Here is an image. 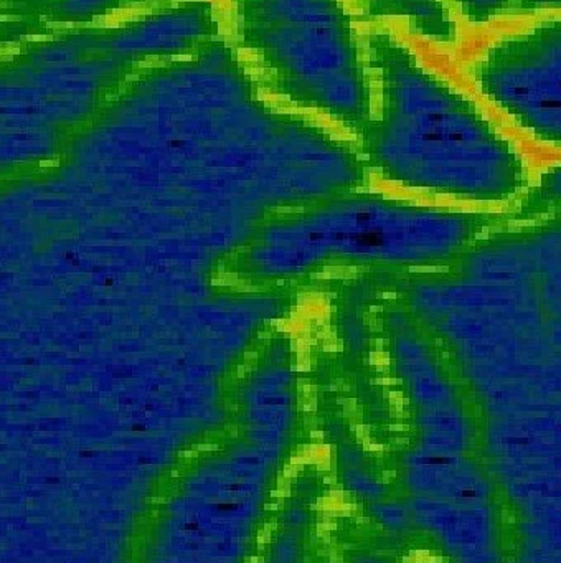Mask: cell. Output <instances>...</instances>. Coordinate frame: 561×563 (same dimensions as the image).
<instances>
[{
  "mask_svg": "<svg viewBox=\"0 0 561 563\" xmlns=\"http://www.w3.org/2000/svg\"><path fill=\"white\" fill-rule=\"evenodd\" d=\"M264 456L257 451H237L227 461L210 464L188 481L185 496L201 500L257 499L264 477Z\"/></svg>",
  "mask_w": 561,
  "mask_h": 563,
  "instance_id": "8992f818",
  "label": "cell"
},
{
  "mask_svg": "<svg viewBox=\"0 0 561 563\" xmlns=\"http://www.w3.org/2000/svg\"><path fill=\"white\" fill-rule=\"evenodd\" d=\"M238 47L267 87L355 133L373 117L372 80L342 0H233Z\"/></svg>",
  "mask_w": 561,
  "mask_h": 563,
  "instance_id": "3957f363",
  "label": "cell"
},
{
  "mask_svg": "<svg viewBox=\"0 0 561 563\" xmlns=\"http://www.w3.org/2000/svg\"><path fill=\"white\" fill-rule=\"evenodd\" d=\"M359 563H383L382 560L375 559V556H363L359 560Z\"/></svg>",
  "mask_w": 561,
  "mask_h": 563,
  "instance_id": "7c38bea8",
  "label": "cell"
},
{
  "mask_svg": "<svg viewBox=\"0 0 561 563\" xmlns=\"http://www.w3.org/2000/svg\"><path fill=\"white\" fill-rule=\"evenodd\" d=\"M365 60L378 108L360 136L386 179L477 203H504L524 192L520 154L468 95L388 32L366 37Z\"/></svg>",
  "mask_w": 561,
  "mask_h": 563,
  "instance_id": "6da1fadb",
  "label": "cell"
},
{
  "mask_svg": "<svg viewBox=\"0 0 561 563\" xmlns=\"http://www.w3.org/2000/svg\"><path fill=\"white\" fill-rule=\"evenodd\" d=\"M504 217L353 197L267 227L241 256V269L251 278L284 279L352 263L436 265L494 232Z\"/></svg>",
  "mask_w": 561,
  "mask_h": 563,
  "instance_id": "7a4b0ae2",
  "label": "cell"
},
{
  "mask_svg": "<svg viewBox=\"0 0 561 563\" xmlns=\"http://www.w3.org/2000/svg\"><path fill=\"white\" fill-rule=\"evenodd\" d=\"M469 77L515 126L561 146V15L488 42L469 64Z\"/></svg>",
  "mask_w": 561,
  "mask_h": 563,
  "instance_id": "277c9868",
  "label": "cell"
},
{
  "mask_svg": "<svg viewBox=\"0 0 561 563\" xmlns=\"http://www.w3.org/2000/svg\"><path fill=\"white\" fill-rule=\"evenodd\" d=\"M346 486L359 494V496L365 497L369 500H380V497L385 493V487L375 477L370 476L365 471L360 467H350L345 473Z\"/></svg>",
  "mask_w": 561,
  "mask_h": 563,
  "instance_id": "ba28073f",
  "label": "cell"
},
{
  "mask_svg": "<svg viewBox=\"0 0 561 563\" xmlns=\"http://www.w3.org/2000/svg\"><path fill=\"white\" fill-rule=\"evenodd\" d=\"M296 540L293 537H283V540H279L276 549H274L273 563H294L296 562Z\"/></svg>",
  "mask_w": 561,
  "mask_h": 563,
  "instance_id": "30bf717a",
  "label": "cell"
},
{
  "mask_svg": "<svg viewBox=\"0 0 561 563\" xmlns=\"http://www.w3.org/2000/svg\"><path fill=\"white\" fill-rule=\"evenodd\" d=\"M172 2L177 0H0V45L59 29H86L128 9Z\"/></svg>",
  "mask_w": 561,
  "mask_h": 563,
  "instance_id": "5b68a950",
  "label": "cell"
},
{
  "mask_svg": "<svg viewBox=\"0 0 561 563\" xmlns=\"http://www.w3.org/2000/svg\"><path fill=\"white\" fill-rule=\"evenodd\" d=\"M376 519L388 527V529H402L408 520V510L396 503H385V500H375L372 506Z\"/></svg>",
  "mask_w": 561,
  "mask_h": 563,
  "instance_id": "9c48e42d",
  "label": "cell"
},
{
  "mask_svg": "<svg viewBox=\"0 0 561 563\" xmlns=\"http://www.w3.org/2000/svg\"><path fill=\"white\" fill-rule=\"evenodd\" d=\"M157 563H234L230 560L200 559V556L178 555V553L165 552L158 553Z\"/></svg>",
  "mask_w": 561,
  "mask_h": 563,
  "instance_id": "8fae6325",
  "label": "cell"
},
{
  "mask_svg": "<svg viewBox=\"0 0 561 563\" xmlns=\"http://www.w3.org/2000/svg\"><path fill=\"white\" fill-rule=\"evenodd\" d=\"M459 14L474 25L487 24L510 11L515 0H451Z\"/></svg>",
  "mask_w": 561,
  "mask_h": 563,
  "instance_id": "52a82bcc",
  "label": "cell"
}]
</instances>
